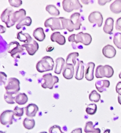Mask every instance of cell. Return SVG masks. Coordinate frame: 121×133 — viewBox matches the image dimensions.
Returning <instances> with one entry per match:
<instances>
[{
  "label": "cell",
  "mask_w": 121,
  "mask_h": 133,
  "mask_svg": "<svg viewBox=\"0 0 121 133\" xmlns=\"http://www.w3.org/2000/svg\"><path fill=\"white\" fill-rule=\"evenodd\" d=\"M14 112L11 110H6L0 115V123L4 125H11L13 124Z\"/></svg>",
  "instance_id": "9"
},
{
  "label": "cell",
  "mask_w": 121,
  "mask_h": 133,
  "mask_svg": "<svg viewBox=\"0 0 121 133\" xmlns=\"http://www.w3.org/2000/svg\"><path fill=\"white\" fill-rule=\"evenodd\" d=\"M9 3L11 6L14 7H19L22 5V1L21 0H10Z\"/></svg>",
  "instance_id": "41"
},
{
  "label": "cell",
  "mask_w": 121,
  "mask_h": 133,
  "mask_svg": "<svg viewBox=\"0 0 121 133\" xmlns=\"http://www.w3.org/2000/svg\"><path fill=\"white\" fill-rule=\"evenodd\" d=\"M88 19L90 23L97 24L98 27H101L103 23V16L99 11H93L91 12L89 16Z\"/></svg>",
  "instance_id": "11"
},
{
  "label": "cell",
  "mask_w": 121,
  "mask_h": 133,
  "mask_svg": "<svg viewBox=\"0 0 121 133\" xmlns=\"http://www.w3.org/2000/svg\"><path fill=\"white\" fill-rule=\"evenodd\" d=\"M110 85L108 80H98L95 83V86L97 91L100 92H103L106 90V88H109Z\"/></svg>",
  "instance_id": "20"
},
{
  "label": "cell",
  "mask_w": 121,
  "mask_h": 133,
  "mask_svg": "<svg viewBox=\"0 0 121 133\" xmlns=\"http://www.w3.org/2000/svg\"><path fill=\"white\" fill-rule=\"evenodd\" d=\"M32 23V19L30 17L28 16L21 19V21L18 22V23L16 25V28L17 29H21L25 26H29Z\"/></svg>",
  "instance_id": "30"
},
{
  "label": "cell",
  "mask_w": 121,
  "mask_h": 133,
  "mask_svg": "<svg viewBox=\"0 0 121 133\" xmlns=\"http://www.w3.org/2000/svg\"><path fill=\"white\" fill-rule=\"evenodd\" d=\"M74 74V66L71 64H65L63 70V75L66 79L70 80L73 77Z\"/></svg>",
  "instance_id": "13"
},
{
  "label": "cell",
  "mask_w": 121,
  "mask_h": 133,
  "mask_svg": "<svg viewBox=\"0 0 121 133\" xmlns=\"http://www.w3.org/2000/svg\"><path fill=\"white\" fill-rule=\"evenodd\" d=\"M64 11L70 12L73 10L81 9L82 6L78 0H64L62 3Z\"/></svg>",
  "instance_id": "7"
},
{
  "label": "cell",
  "mask_w": 121,
  "mask_h": 133,
  "mask_svg": "<svg viewBox=\"0 0 121 133\" xmlns=\"http://www.w3.org/2000/svg\"><path fill=\"white\" fill-rule=\"evenodd\" d=\"M49 133H64L61 130L60 126L58 125H54L51 127L49 129Z\"/></svg>",
  "instance_id": "40"
},
{
  "label": "cell",
  "mask_w": 121,
  "mask_h": 133,
  "mask_svg": "<svg viewBox=\"0 0 121 133\" xmlns=\"http://www.w3.org/2000/svg\"><path fill=\"white\" fill-rule=\"evenodd\" d=\"M7 75L4 72H0V86L5 85L7 82Z\"/></svg>",
  "instance_id": "42"
},
{
  "label": "cell",
  "mask_w": 121,
  "mask_h": 133,
  "mask_svg": "<svg viewBox=\"0 0 121 133\" xmlns=\"http://www.w3.org/2000/svg\"><path fill=\"white\" fill-rule=\"evenodd\" d=\"M42 79L44 80V82L41 84L42 87L44 89L48 88L50 90H52L54 85L59 81L57 76L53 75L50 73L43 75Z\"/></svg>",
  "instance_id": "6"
},
{
  "label": "cell",
  "mask_w": 121,
  "mask_h": 133,
  "mask_svg": "<svg viewBox=\"0 0 121 133\" xmlns=\"http://www.w3.org/2000/svg\"><path fill=\"white\" fill-rule=\"evenodd\" d=\"M118 101L119 103L121 105V94H118Z\"/></svg>",
  "instance_id": "47"
},
{
  "label": "cell",
  "mask_w": 121,
  "mask_h": 133,
  "mask_svg": "<svg viewBox=\"0 0 121 133\" xmlns=\"http://www.w3.org/2000/svg\"><path fill=\"white\" fill-rule=\"evenodd\" d=\"M14 12L13 9L11 7H8L5 9L1 15V19L4 22L7 28L12 27L14 24L11 21V16Z\"/></svg>",
  "instance_id": "8"
},
{
  "label": "cell",
  "mask_w": 121,
  "mask_h": 133,
  "mask_svg": "<svg viewBox=\"0 0 121 133\" xmlns=\"http://www.w3.org/2000/svg\"><path fill=\"white\" fill-rule=\"evenodd\" d=\"M0 133H6L5 132H3V131H0Z\"/></svg>",
  "instance_id": "50"
},
{
  "label": "cell",
  "mask_w": 121,
  "mask_h": 133,
  "mask_svg": "<svg viewBox=\"0 0 121 133\" xmlns=\"http://www.w3.org/2000/svg\"><path fill=\"white\" fill-rule=\"evenodd\" d=\"M6 31L5 28L0 25V33H4Z\"/></svg>",
  "instance_id": "46"
},
{
  "label": "cell",
  "mask_w": 121,
  "mask_h": 133,
  "mask_svg": "<svg viewBox=\"0 0 121 133\" xmlns=\"http://www.w3.org/2000/svg\"><path fill=\"white\" fill-rule=\"evenodd\" d=\"M113 42L116 46L119 48L121 49V33H116L113 36Z\"/></svg>",
  "instance_id": "36"
},
{
  "label": "cell",
  "mask_w": 121,
  "mask_h": 133,
  "mask_svg": "<svg viewBox=\"0 0 121 133\" xmlns=\"http://www.w3.org/2000/svg\"><path fill=\"white\" fill-rule=\"evenodd\" d=\"M102 53L105 57L108 58H112L116 56V51L113 46L110 45H107L103 48Z\"/></svg>",
  "instance_id": "17"
},
{
  "label": "cell",
  "mask_w": 121,
  "mask_h": 133,
  "mask_svg": "<svg viewBox=\"0 0 121 133\" xmlns=\"http://www.w3.org/2000/svg\"><path fill=\"white\" fill-rule=\"evenodd\" d=\"M56 66L54 72L56 74L60 75L63 70L65 64V60L62 57H58L55 60Z\"/></svg>",
  "instance_id": "25"
},
{
  "label": "cell",
  "mask_w": 121,
  "mask_h": 133,
  "mask_svg": "<svg viewBox=\"0 0 121 133\" xmlns=\"http://www.w3.org/2000/svg\"><path fill=\"white\" fill-rule=\"evenodd\" d=\"M116 29L117 30L121 31V17L116 20Z\"/></svg>",
  "instance_id": "43"
},
{
  "label": "cell",
  "mask_w": 121,
  "mask_h": 133,
  "mask_svg": "<svg viewBox=\"0 0 121 133\" xmlns=\"http://www.w3.org/2000/svg\"><path fill=\"white\" fill-rule=\"evenodd\" d=\"M38 110V107L36 104L30 103L25 108L26 115L29 117H35Z\"/></svg>",
  "instance_id": "19"
},
{
  "label": "cell",
  "mask_w": 121,
  "mask_h": 133,
  "mask_svg": "<svg viewBox=\"0 0 121 133\" xmlns=\"http://www.w3.org/2000/svg\"><path fill=\"white\" fill-rule=\"evenodd\" d=\"M101 96L97 91L95 90L92 91L89 95V99L90 101L94 102H97L100 101Z\"/></svg>",
  "instance_id": "35"
},
{
  "label": "cell",
  "mask_w": 121,
  "mask_h": 133,
  "mask_svg": "<svg viewBox=\"0 0 121 133\" xmlns=\"http://www.w3.org/2000/svg\"><path fill=\"white\" fill-rule=\"evenodd\" d=\"M15 96H14L13 95L6 93L4 94V98L6 102L10 104H13L15 103Z\"/></svg>",
  "instance_id": "38"
},
{
  "label": "cell",
  "mask_w": 121,
  "mask_h": 133,
  "mask_svg": "<svg viewBox=\"0 0 121 133\" xmlns=\"http://www.w3.org/2000/svg\"><path fill=\"white\" fill-rule=\"evenodd\" d=\"M24 109L23 108H19L18 107H15L13 110V112L14 116L17 117H21L24 114Z\"/></svg>",
  "instance_id": "39"
},
{
  "label": "cell",
  "mask_w": 121,
  "mask_h": 133,
  "mask_svg": "<svg viewBox=\"0 0 121 133\" xmlns=\"http://www.w3.org/2000/svg\"><path fill=\"white\" fill-rule=\"evenodd\" d=\"M79 56V54L77 52L69 54L66 58V64H71L74 66L76 64V60Z\"/></svg>",
  "instance_id": "31"
},
{
  "label": "cell",
  "mask_w": 121,
  "mask_h": 133,
  "mask_svg": "<svg viewBox=\"0 0 121 133\" xmlns=\"http://www.w3.org/2000/svg\"><path fill=\"white\" fill-rule=\"evenodd\" d=\"M119 78H120L121 79V72L119 73Z\"/></svg>",
  "instance_id": "49"
},
{
  "label": "cell",
  "mask_w": 121,
  "mask_h": 133,
  "mask_svg": "<svg viewBox=\"0 0 121 133\" xmlns=\"http://www.w3.org/2000/svg\"><path fill=\"white\" fill-rule=\"evenodd\" d=\"M8 47L7 43L0 35V58L6 55Z\"/></svg>",
  "instance_id": "26"
},
{
  "label": "cell",
  "mask_w": 121,
  "mask_h": 133,
  "mask_svg": "<svg viewBox=\"0 0 121 133\" xmlns=\"http://www.w3.org/2000/svg\"><path fill=\"white\" fill-rule=\"evenodd\" d=\"M33 36L36 40L38 41H43L45 37L44 29L42 28H37L35 29L33 31Z\"/></svg>",
  "instance_id": "24"
},
{
  "label": "cell",
  "mask_w": 121,
  "mask_h": 133,
  "mask_svg": "<svg viewBox=\"0 0 121 133\" xmlns=\"http://www.w3.org/2000/svg\"><path fill=\"white\" fill-rule=\"evenodd\" d=\"M71 133H82V129L81 128H78L76 129H75L73 130L72 131Z\"/></svg>",
  "instance_id": "45"
},
{
  "label": "cell",
  "mask_w": 121,
  "mask_h": 133,
  "mask_svg": "<svg viewBox=\"0 0 121 133\" xmlns=\"http://www.w3.org/2000/svg\"><path fill=\"white\" fill-rule=\"evenodd\" d=\"M111 11L115 14H119L121 12V1L116 0L110 5Z\"/></svg>",
  "instance_id": "29"
},
{
  "label": "cell",
  "mask_w": 121,
  "mask_h": 133,
  "mask_svg": "<svg viewBox=\"0 0 121 133\" xmlns=\"http://www.w3.org/2000/svg\"><path fill=\"white\" fill-rule=\"evenodd\" d=\"M80 14L75 12L70 17V20L73 24L74 29L79 30L82 26V18Z\"/></svg>",
  "instance_id": "15"
},
{
  "label": "cell",
  "mask_w": 121,
  "mask_h": 133,
  "mask_svg": "<svg viewBox=\"0 0 121 133\" xmlns=\"http://www.w3.org/2000/svg\"><path fill=\"white\" fill-rule=\"evenodd\" d=\"M97 110V106L95 104H90L88 105L86 109L87 114L90 115L95 114Z\"/></svg>",
  "instance_id": "37"
},
{
  "label": "cell",
  "mask_w": 121,
  "mask_h": 133,
  "mask_svg": "<svg viewBox=\"0 0 121 133\" xmlns=\"http://www.w3.org/2000/svg\"><path fill=\"white\" fill-rule=\"evenodd\" d=\"M6 93L16 95L20 91V82L19 80L14 77L9 78L5 84Z\"/></svg>",
  "instance_id": "3"
},
{
  "label": "cell",
  "mask_w": 121,
  "mask_h": 133,
  "mask_svg": "<svg viewBox=\"0 0 121 133\" xmlns=\"http://www.w3.org/2000/svg\"><path fill=\"white\" fill-rule=\"evenodd\" d=\"M69 42H75L76 44L82 43L84 45H88L92 42L91 36L88 33L79 32L77 34H72L68 37Z\"/></svg>",
  "instance_id": "2"
},
{
  "label": "cell",
  "mask_w": 121,
  "mask_h": 133,
  "mask_svg": "<svg viewBox=\"0 0 121 133\" xmlns=\"http://www.w3.org/2000/svg\"><path fill=\"white\" fill-rule=\"evenodd\" d=\"M40 133H48L46 132H40Z\"/></svg>",
  "instance_id": "51"
},
{
  "label": "cell",
  "mask_w": 121,
  "mask_h": 133,
  "mask_svg": "<svg viewBox=\"0 0 121 133\" xmlns=\"http://www.w3.org/2000/svg\"><path fill=\"white\" fill-rule=\"evenodd\" d=\"M23 125L24 128L26 129L31 130L34 128L35 121L33 118L31 117H26L23 120Z\"/></svg>",
  "instance_id": "33"
},
{
  "label": "cell",
  "mask_w": 121,
  "mask_h": 133,
  "mask_svg": "<svg viewBox=\"0 0 121 133\" xmlns=\"http://www.w3.org/2000/svg\"><path fill=\"white\" fill-rule=\"evenodd\" d=\"M51 40L53 42H56L60 45H63L66 42L65 38L63 35H61L59 32L53 33L50 37Z\"/></svg>",
  "instance_id": "21"
},
{
  "label": "cell",
  "mask_w": 121,
  "mask_h": 133,
  "mask_svg": "<svg viewBox=\"0 0 121 133\" xmlns=\"http://www.w3.org/2000/svg\"><path fill=\"white\" fill-rule=\"evenodd\" d=\"M26 11L23 9H21L18 11L13 12L11 16V21L15 25L16 22H19L21 19L26 17Z\"/></svg>",
  "instance_id": "16"
},
{
  "label": "cell",
  "mask_w": 121,
  "mask_h": 133,
  "mask_svg": "<svg viewBox=\"0 0 121 133\" xmlns=\"http://www.w3.org/2000/svg\"><path fill=\"white\" fill-rule=\"evenodd\" d=\"M104 133H110V130L109 129H106L104 131Z\"/></svg>",
  "instance_id": "48"
},
{
  "label": "cell",
  "mask_w": 121,
  "mask_h": 133,
  "mask_svg": "<svg viewBox=\"0 0 121 133\" xmlns=\"http://www.w3.org/2000/svg\"><path fill=\"white\" fill-rule=\"evenodd\" d=\"M84 75V65L82 61L78 60L76 67L75 78L78 80H81L83 78Z\"/></svg>",
  "instance_id": "14"
},
{
  "label": "cell",
  "mask_w": 121,
  "mask_h": 133,
  "mask_svg": "<svg viewBox=\"0 0 121 133\" xmlns=\"http://www.w3.org/2000/svg\"><path fill=\"white\" fill-rule=\"evenodd\" d=\"M114 20L112 18H108L105 20V25L103 27V30L106 34H111L113 29Z\"/></svg>",
  "instance_id": "23"
},
{
  "label": "cell",
  "mask_w": 121,
  "mask_h": 133,
  "mask_svg": "<svg viewBox=\"0 0 121 133\" xmlns=\"http://www.w3.org/2000/svg\"><path fill=\"white\" fill-rule=\"evenodd\" d=\"M95 66V64L93 62H89L86 65L85 78L86 80L89 81H91L94 79V71Z\"/></svg>",
  "instance_id": "18"
},
{
  "label": "cell",
  "mask_w": 121,
  "mask_h": 133,
  "mask_svg": "<svg viewBox=\"0 0 121 133\" xmlns=\"http://www.w3.org/2000/svg\"><path fill=\"white\" fill-rule=\"evenodd\" d=\"M45 10L52 16H58L60 15V11L59 10L53 5H48L46 6Z\"/></svg>",
  "instance_id": "34"
},
{
  "label": "cell",
  "mask_w": 121,
  "mask_h": 133,
  "mask_svg": "<svg viewBox=\"0 0 121 133\" xmlns=\"http://www.w3.org/2000/svg\"><path fill=\"white\" fill-rule=\"evenodd\" d=\"M55 63L53 59L49 56L43 57L40 61L37 63L36 69L39 72L52 71Z\"/></svg>",
  "instance_id": "1"
},
{
  "label": "cell",
  "mask_w": 121,
  "mask_h": 133,
  "mask_svg": "<svg viewBox=\"0 0 121 133\" xmlns=\"http://www.w3.org/2000/svg\"><path fill=\"white\" fill-rule=\"evenodd\" d=\"M63 29H66L69 32H72L74 29L73 24L70 19H66L64 17H60Z\"/></svg>",
  "instance_id": "22"
},
{
  "label": "cell",
  "mask_w": 121,
  "mask_h": 133,
  "mask_svg": "<svg viewBox=\"0 0 121 133\" xmlns=\"http://www.w3.org/2000/svg\"><path fill=\"white\" fill-rule=\"evenodd\" d=\"M28 101V96L25 93H19L15 97V102L19 105H25Z\"/></svg>",
  "instance_id": "27"
},
{
  "label": "cell",
  "mask_w": 121,
  "mask_h": 133,
  "mask_svg": "<svg viewBox=\"0 0 121 133\" xmlns=\"http://www.w3.org/2000/svg\"><path fill=\"white\" fill-rule=\"evenodd\" d=\"M22 46L26 49L28 53L30 56H33L39 48L38 44L34 39H32L29 42L23 44Z\"/></svg>",
  "instance_id": "12"
},
{
  "label": "cell",
  "mask_w": 121,
  "mask_h": 133,
  "mask_svg": "<svg viewBox=\"0 0 121 133\" xmlns=\"http://www.w3.org/2000/svg\"><path fill=\"white\" fill-rule=\"evenodd\" d=\"M116 91L118 94H121V82H119L116 86Z\"/></svg>",
  "instance_id": "44"
},
{
  "label": "cell",
  "mask_w": 121,
  "mask_h": 133,
  "mask_svg": "<svg viewBox=\"0 0 121 133\" xmlns=\"http://www.w3.org/2000/svg\"><path fill=\"white\" fill-rule=\"evenodd\" d=\"M84 131L85 133H100L101 131L99 128H95L91 121H88L86 123Z\"/></svg>",
  "instance_id": "32"
},
{
  "label": "cell",
  "mask_w": 121,
  "mask_h": 133,
  "mask_svg": "<svg viewBox=\"0 0 121 133\" xmlns=\"http://www.w3.org/2000/svg\"><path fill=\"white\" fill-rule=\"evenodd\" d=\"M24 50V48L16 41H12L8 44L7 52L14 58H19L20 55H22Z\"/></svg>",
  "instance_id": "5"
},
{
  "label": "cell",
  "mask_w": 121,
  "mask_h": 133,
  "mask_svg": "<svg viewBox=\"0 0 121 133\" xmlns=\"http://www.w3.org/2000/svg\"><path fill=\"white\" fill-rule=\"evenodd\" d=\"M17 38L21 42L25 43L29 42L33 39L30 35L27 33H23L22 31H20L17 34Z\"/></svg>",
  "instance_id": "28"
},
{
  "label": "cell",
  "mask_w": 121,
  "mask_h": 133,
  "mask_svg": "<svg viewBox=\"0 0 121 133\" xmlns=\"http://www.w3.org/2000/svg\"><path fill=\"white\" fill-rule=\"evenodd\" d=\"M114 74V70L109 65H98L97 66L96 72L95 76L97 78H101L103 77L111 78L113 76Z\"/></svg>",
  "instance_id": "4"
},
{
  "label": "cell",
  "mask_w": 121,
  "mask_h": 133,
  "mask_svg": "<svg viewBox=\"0 0 121 133\" xmlns=\"http://www.w3.org/2000/svg\"><path fill=\"white\" fill-rule=\"evenodd\" d=\"M44 25L46 28H50L52 31L55 30L63 29L62 22L60 18H49L46 19L44 23Z\"/></svg>",
  "instance_id": "10"
}]
</instances>
